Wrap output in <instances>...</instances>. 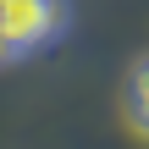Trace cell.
<instances>
[{"mask_svg":"<svg viewBox=\"0 0 149 149\" xmlns=\"http://www.w3.org/2000/svg\"><path fill=\"white\" fill-rule=\"evenodd\" d=\"M127 111H133V122L149 133V61L133 72V83H127Z\"/></svg>","mask_w":149,"mask_h":149,"instance_id":"cell-2","label":"cell"},{"mask_svg":"<svg viewBox=\"0 0 149 149\" xmlns=\"http://www.w3.org/2000/svg\"><path fill=\"white\" fill-rule=\"evenodd\" d=\"M66 28V0H0V44L6 55H28Z\"/></svg>","mask_w":149,"mask_h":149,"instance_id":"cell-1","label":"cell"}]
</instances>
